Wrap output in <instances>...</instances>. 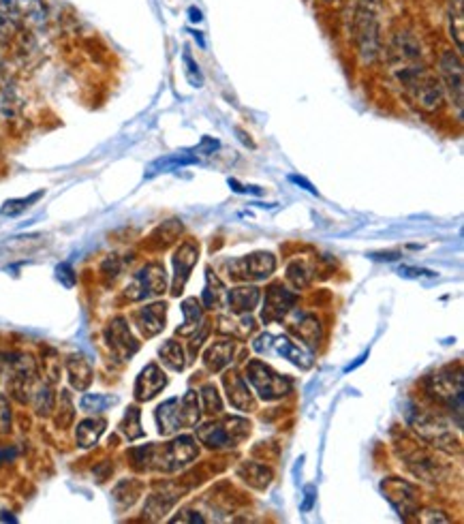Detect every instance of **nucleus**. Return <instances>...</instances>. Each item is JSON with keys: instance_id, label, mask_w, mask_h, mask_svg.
Masks as SVG:
<instances>
[{"instance_id": "4be33fe9", "label": "nucleus", "mask_w": 464, "mask_h": 524, "mask_svg": "<svg viewBox=\"0 0 464 524\" xmlns=\"http://www.w3.org/2000/svg\"><path fill=\"white\" fill-rule=\"evenodd\" d=\"M225 390H227V396L231 400V404L240 411H248L252 407V400H250V392H248V385L246 381L236 375V373H229L225 377Z\"/></svg>"}, {"instance_id": "c03bdc74", "label": "nucleus", "mask_w": 464, "mask_h": 524, "mask_svg": "<svg viewBox=\"0 0 464 524\" xmlns=\"http://www.w3.org/2000/svg\"><path fill=\"white\" fill-rule=\"evenodd\" d=\"M289 180H291L293 184H297V186H304V188H306L308 193H311V195H317V188H315L311 182H308L304 176H295V174H291V176H289Z\"/></svg>"}, {"instance_id": "de8ad7c7", "label": "nucleus", "mask_w": 464, "mask_h": 524, "mask_svg": "<svg viewBox=\"0 0 464 524\" xmlns=\"http://www.w3.org/2000/svg\"><path fill=\"white\" fill-rule=\"evenodd\" d=\"M321 5H334V3H338V0H319Z\"/></svg>"}, {"instance_id": "79ce46f5", "label": "nucleus", "mask_w": 464, "mask_h": 524, "mask_svg": "<svg viewBox=\"0 0 464 524\" xmlns=\"http://www.w3.org/2000/svg\"><path fill=\"white\" fill-rule=\"evenodd\" d=\"M400 276H406V279H420V276H434V272L422 270V268H408V266H402V268H400Z\"/></svg>"}, {"instance_id": "2eb2a0df", "label": "nucleus", "mask_w": 464, "mask_h": 524, "mask_svg": "<svg viewBox=\"0 0 464 524\" xmlns=\"http://www.w3.org/2000/svg\"><path fill=\"white\" fill-rule=\"evenodd\" d=\"M167 385V377L165 373L159 369L157 364H148L146 369L139 373L137 381H135V398L146 402L152 400L157 394H161Z\"/></svg>"}, {"instance_id": "6ab92c4d", "label": "nucleus", "mask_w": 464, "mask_h": 524, "mask_svg": "<svg viewBox=\"0 0 464 524\" xmlns=\"http://www.w3.org/2000/svg\"><path fill=\"white\" fill-rule=\"evenodd\" d=\"M447 28L460 54L464 49V0H449L447 3Z\"/></svg>"}, {"instance_id": "2f4dec72", "label": "nucleus", "mask_w": 464, "mask_h": 524, "mask_svg": "<svg viewBox=\"0 0 464 524\" xmlns=\"http://www.w3.org/2000/svg\"><path fill=\"white\" fill-rule=\"evenodd\" d=\"M116 402L118 400L114 396H108V394H84L79 407L86 413H103V411H108L110 407H114Z\"/></svg>"}, {"instance_id": "7c9ffc66", "label": "nucleus", "mask_w": 464, "mask_h": 524, "mask_svg": "<svg viewBox=\"0 0 464 524\" xmlns=\"http://www.w3.org/2000/svg\"><path fill=\"white\" fill-rule=\"evenodd\" d=\"M139 409L137 407H129L127 413H124V419L120 422V433L129 439V441H135L139 437H143V430H141V419H139Z\"/></svg>"}, {"instance_id": "f704fd0d", "label": "nucleus", "mask_w": 464, "mask_h": 524, "mask_svg": "<svg viewBox=\"0 0 464 524\" xmlns=\"http://www.w3.org/2000/svg\"><path fill=\"white\" fill-rule=\"evenodd\" d=\"M287 274L295 287H304V285H308V281H311V276H313V268H308L306 261H293L287 270Z\"/></svg>"}, {"instance_id": "58836bf2", "label": "nucleus", "mask_w": 464, "mask_h": 524, "mask_svg": "<svg viewBox=\"0 0 464 524\" xmlns=\"http://www.w3.org/2000/svg\"><path fill=\"white\" fill-rule=\"evenodd\" d=\"M60 413H63L65 417L58 422V426H69V424L73 422V415H75L69 392H63V394H60Z\"/></svg>"}, {"instance_id": "a19ab883", "label": "nucleus", "mask_w": 464, "mask_h": 524, "mask_svg": "<svg viewBox=\"0 0 464 524\" xmlns=\"http://www.w3.org/2000/svg\"><path fill=\"white\" fill-rule=\"evenodd\" d=\"M56 274H58V279L63 281L65 287H73L75 285V274H73V268L69 264H60L56 268Z\"/></svg>"}, {"instance_id": "20e7f679", "label": "nucleus", "mask_w": 464, "mask_h": 524, "mask_svg": "<svg viewBox=\"0 0 464 524\" xmlns=\"http://www.w3.org/2000/svg\"><path fill=\"white\" fill-rule=\"evenodd\" d=\"M408 422L428 445H432L437 449H445V452H458L460 449V441L453 437L449 426L443 422L439 415H432V413H426V411H415V413L408 415Z\"/></svg>"}, {"instance_id": "aec40b11", "label": "nucleus", "mask_w": 464, "mask_h": 524, "mask_svg": "<svg viewBox=\"0 0 464 524\" xmlns=\"http://www.w3.org/2000/svg\"><path fill=\"white\" fill-rule=\"evenodd\" d=\"M67 373L71 385L79 392L88 390V385L92 383V366L84 355H71L67 359Z\"/></svg>"}, {"instance_id": "a211bd4d", "label": "nucleus", "mask_w": 464, "mask_h": 524, "mask_svg": "<svg viewBox=\"0 0 464 524\" xmlns=\"http://www.w3.org/2000/svg\"><path fill=\"white\" fill-rule=\"evenodd\" d=\"M270 351H276L285 359L299 366V369H311V366H313V355L308 353L304 347H299L297 343L289 340L287 336H272V349Z\"/></svg>"}, {"instance_id": "4468645a", "label": "nucleus", "mask_w": 464, "mask_h": 524, "mask_svg": "<svg viewBox=\"0 0 464 524\" xmlns=\"http://www.w3.org/2000/svg\"><path fill=\"white\" fill-rule=\"evenodd\" d=\"M197 257H199V244L193 240L182 242L176 253H174V293H180V289L184 287L188 274L193 272L195 264H197Z\"/></svg>"}, {"instance_id": "ddd939ff", "label": "nucleus", "mask_w": 464, "mask_h": 524, "mask_svg": "<svg viewBox=\"0 0 464 524\" xmlns=\"http://www.w3.org/2000/svg\"><path fill=\"white\" fill-rule=\"evenodd\" d=\"M233 272L242 279H250V281H262V279H268L274 268H276V259L272 253H266V250H259V253H252V255H246L238 261H233Z\"/></svg>"}, {"instance_id": "39448f33", "label": "nucleus", "mask_w": 464, "mask_h": 524, "mask_svg": "<svg viewBox=\"0 0 464 524\" xmlns=\"http://www.w3.org/2000/svg\"><path fill=\"white\" fill-rule=\"evenodd\" d=\"M246 379L264 400H276V398H283L291 392V381L287 377L278 375L274 369H270V366L264 364L262 359H252L248 364Z\"/></svg>"}, {"instance_id": "ea45409f", "label": "nucleus", "mask_w": 464, "mask_h": 524, "mask_svg": "<svg viewBox=\"0 0 464 524\" xmlns=\"http://www.w3.org/2000/svg\"><path fill=\"white\" fill-rule=\"evenodd\" d=\"M11 426V407H9V400L0 394V430H9Z\"/></svg>"}, {"instance_id": "f3484780", "label": "nucleus", "mask_w": 464, "mask_h": 524, "mask_svg": "<svg viewBox=\"0 0 464 524\" xmlns=\"http://www.w3.org/2000/svg\"><path fill=\"white\" fill-rule=\"evenodd\" d=\"M295 295L287 291L283 285H272L266 293V308H264V321H278L293 308Z\"/></svg>"}, {"instance_id": "9d476101", "label": "nucleus", "mask_w": 464, "mask_h": 524, "mask_svg": "<svg viewBox=\"0 0 464 524\" xmlns=\"http://www.w3.org/2000/svg\"><path fill=\"white\" fill-rule=\"evenodd\" d=\"M0 15L22 26H41L47 20V7L43 0H0Z\"/></svg>"}, {"instance_id": "49530a36", "label": "nucleus", "mask_w": 464, "mask_h": 524, "mask_svg": "<svg viewBox=\"0 0 464 524\" xmlns=\"http://www.w3.org/2000/svg\"><path fill=\"white\" fill-rule=\"evenodd\" d=\"M3 375H5V355L0 353V377H3Z\"/></svg>"}, {"instance_id": "6e6552de", "label": "nucleus", "mask_w": 464, "mask_h": 524, "mask_svg": "<svg viewBox=\"0 0 464 524\" xmlns=\"http://www.w3.org/2000/svg\"><path fill=\"white\" fill-rule=\"evenodd\" d=\"M167 287V274H165V268L161 264H148L143 266L135 276L133 281L129 283L127 287V298L129 300H146V298H152V295H159L163 293Z\"/></svg>"}, {"instance_id": "a18cd8bd", "label": "nucleus", "mask_w": 464, "mask_h": 524, "mask_svg": "<svg viewBox=\"0 0 464 524\" xmlns=\"http://www.w3.org/2000/svg\"><path fill=\"white\" fill-rule=\"evenodd\" d=\"M188 15H191L188 20H191L193 24H195V22L199 24V22L203 20V15H201V11H199V9H195V7H191V9H188Z\"/></svg>"}, {"instance_id": "b1692460", "label": "nucleus", "mask_w": 464, "mask_h": 524, "mask_svg": "<svg viewBox=\"0 0 464 524\" xmlns=\"http://www.w3.org/2000/svg\"><path fill=\"white\" fill-rule=\"evenodd\" d=\"M231 357H233V343L231 340H221V343H214L208 351H205L203 362H205V366H208L210 371L219 373L231 362Z\"/></svg>"}, {"instance_id": "9b49d317", "label": "nucleus", "mask_w": 464, "mask_h": 524, "mask_svg": "<svg viewBox=\"0 0 464 524\" xmlns=\"http://www.w3.org/2000/svg\"><path fill=\"white\" fill-rule=\"evenodd\" d=\"M105 343H108L110 351L120 362L131 359L137 353V349H139V343L131 334V328H129V324H127L124 317H116V319L110 321V326L105 330Z\"/></svg>"}, {"instance_id": "4c0bfd02", "label": "nucleus", "mask_w": 464, "mask_h": 524, "mask_svg": "<svg viewBox=\"0 0 464 524\" xmlns=\"http://www.w3.org/2000/svg\"><path fill=\"white\" fill-rule=\"evenodd\" d=\"M182 60H184V67H186V79L193 84V88H201L203 86V75H201V71H199V65L191 58V54L188 51H184V56H182Z\"/></svg>"}, {"instance_id": "c756f323", "label": "nucleus", "mask_w": 464, "mask_h": 524, "mask_svg": "<svg viewBox=\"0 0 464 524\" xmlns=\"http://www.w3.org/2000/svg\"><path fill=\"white\" fill-rule=\"evenodd\" d=\"M30 400H32L39 415H47L51 409H54V390H51V383H41L39 381V385L34 388Z\"/></svg>"}, {"instance_id": "dca6fc26", "label": "nucleus", "mask_w": 464, "mask_h": 524, "mask_svg": "<svg viewBox=\"0 0 464 524\" xmlns=\"http://www.w3.org/2000/svg\"><path fill=\"white\" fill-rule=\"evenodd\" d=\"M165 314H167L165 304H150L139 308L135 312V326L141 332V336L146 338L157 336L165 328Z\"/></svg>"}, {"instance_id": "cd10ccee", "label": "nucleus", "mask_w": 464, "mask_h": 524, "mask_svg": "<svg viewBox=\"0 0 464 524\" xmlns=\"http://www.w3.org/2000/svg\"><path fill=\"white\" fill-rule=\"evenodd\" d=\"M159 355H161V359H163V364L167 366V369H172L176 373H180L184 369V364H186L184 362V351H182V347L176 340H167L159 349Z\"/></svg>"}, {"instance_id": "473e14b6", "label": "nucleus", "mask_w": 464, "mask_h": 524, "mask_svg": "<svg viewBox=\"0 0 464 524\" xmlns=\"http://www.w3.org/2000/svg\"><path fill=\"white\" fill-rule=\"evenodd\" d=\"M293 330H295V334L304 340V343H308V345H319L317 340H319V321L315 319V317H308V314H304V317L293 326Z\"/></svg>"}, {"instance_id": "f03ea898", "label": "nucleus", "mask_w": 464, "mask_h": 524, "mask_svg": "<svg viewBox=\"0 0 464 524\" xmlns=\"http://www.w3.org/2000/svg\"><path fill=\"white\" fill-rule=\"evenodd\" d=\"M199 398L195 392H186L182 398H169L163 404H159L157 424L161 435H174L182 428H193L199 422Z\"/></svg>"}, {"instance_id": "393cba45", "label": "nucleus", "mask_w": 464, "mask_h": 524, "mask_svg": "<svg viewBox=\"0 0 464 524\" xmlns=\"http://www.w3.org/2000/svg\"><path fill=\"white\" fill-rule=\"evenodd\" d=\"M193 163H197V154L195 156H191V154H167V156H163V159L154 161L148 167L146 176H157V174L174 172V170H180V167H186V165H193Z\"/></svg>"}, {"instance_id": "a878e982", "label": "nucleus", "mask_w": 464, "mask_h": 524, "mask_svg": "<svg viewBox=\"0 0 464 524\" xmlns=\"http://www.w3.org/2000/svg\"><path fill=\"white\" fill-rule=\"evenodd\" d=\"M223 302H227V291L223 283L208 270V283H205V289H203V304L208 308H219L223 306Z\"/></svg>"}, {"instance_id": "412c9836", "label": "nucleus", "mask_w": 464, "mask_h": 524, "mask_svg": "<svg viewBox=\"0 0 464 524\" xmlns=\"http://www.w3.org/2000/svg\"><path fill=\"white\" fill-rule=\"evenodd\" d=\"M108 428V422L101 417H88L84 419V422L77 424V430H75V441L79 447L88 449L92 445H96V441L101 439V435L105 433Z\"/></svg>"}, {"instance_id": "1a4fd4ad", "label": "nucleus", "mask_w": 464, "mask_h": 524, "mask_svg": "<svg viewBox=\"0 0 464 524\" xmlns=\"http://www.w3.org/2000/svg\"><path fill=\"white\" fill-rule=\"evenodd\" d=\"M428 394L449 409H456L460 415L462 411V377L460 373H453V369H445L428 379Z\"/></svg>"}, {"instance_id": "5701e85b", "label": "nucleus", "mask_w": 464, "mask_h": 524, "mask_svg": "<svg viewBox=\"0 0 464 524\" xmlns=\"http://www.w3.org/2000/svg\"><path fill=\"white\" fill-rule=\"evenodd\" d=\"M259 298H262V293L257 287H240V289H231L227 293V302L236 314L250 312L257 304H259Z\"/></svg>"}, {"instance_id": "e433bc0d", "label": "nucleus", "mask_w": 464, "mask_h": 524, "mask_svg": "<svg viewBox=\"0 0 464 524\" xmlns=\"http://www.w3.org/2000/svg\"><path fill=\"white\" fill-rule=\"evenodd\" d=\"M201 400H203V409L208 411V413H221L223 402H221V396H219V392H217L214 385L208 383V385L201 388Z\"/></svg>"}, {"instance_id": "423d86ee", "label": "nucleus", "mask_w": 464, "mask_h": 524, "mask_svg": "<svg viewBox=\"0 0 464 524\" xmlns=\"http://www.w3.org/2000/svg\"><path fill=\"white\" fill-rule=\"evenodd\" d=\"M250 433V426L244 419H223V422H210L201 428H197V437L203 445L212 449L233 447L238 441H242Z\"/></svg>"}, {"instance_id": "0eeeda50", "label": "nucleus", "mask_w": 464, "mask_h": 524, "mask_svg": "<svg viewBox=\"0 0 464 524\" xmlns=\"http://www.w3.org/2000/svg\"><path fill=\"white\" fill-rule=\"evenodd\" d=\"M439 79L443 84L445 96H449L451 105H456L458 118H462V60L460 54H453V49H445L439 58Z\"/></svg>"}, {"instance_id": "f257e3e1", "label": "nucleus", "mask_w": 464, "mask_h": 524, "mask_svg": "<svg viewBox=\"0 0 464 524\" xmlns=\"http://www.w3.org/2000/svg\"><path fill=\"white\" fill-rule=\"evenodd\" d=\"M383 0H357L351 18L355 54L364 65L377 63L383 49Z\"/></svg>"}, {"instance_id": "f8f14e48", "label": "nucleus", "mask_w": 464, "mask_h": 524, "mask_svg": "<svg viewBox=\"0 0 464 524\" xmlns=\"http://www.w3.org/2000/svg\"><path fill=\"white\" fill-rule=\"evenodd\" d=\"M381 488H383L387 501L398 509L400 516L406 518V516H411V513H415V511H418L420 501H418V488H415L413 484L402 482V480H396V478H387V480L381 484Z\"/></svg>"}, {"instance_id": "c85d7f7f", "label": "nucleus", "mask_w": 464, "mask_h": 524, "mask_svg": "<svg viewBox=\"0 0 464 524\" xmlns=\"http://www.w3.org/2000/svg\"><path fill=\"white\" fill-rule=\"evenodd\" d=\"M182 314H184V328H180L178 330V334H191L195 328H199L197 324H201L203 319H201V306H199V302L195 300V298H188V300H184V304H182Z\"/></svg>"}, {"instance_id": "7ed1b4c3", "label": "nucleus", "mask_w": 464, "mask_h": 524, "mask_svg": "<svg viewBox=\"0 0 464 524\" xmlns=\"http://www.w3.org/2000/svg\"><path fill=\"white\" fill-rule=\"evenodd\" d=\"M400 88L404 90L406 98L424 114H437L445 103L443 84L428 67L418 75H413L408 82H404Z\"/></svg>"}, {"instance_id": "c9c22d12", "label": "nucleus", "mask_w": 464, "mask_h": 524, "mask_svg": "<svg viewBox=\"0 0 464 524\" xmlns=\"http://www.w3.org/2000/svg\"><path fill=\"white\" fill-rule=\"evenodd\" d=\"M22 30V24L0 15V45H11Z\"/></svg>"}, {"instance_id": "72a5a7b5", "label": "nucleus", "mask_w": 464, "mask_h": 524, "mask_svg": "<svg viewBox=\"0 0 464 524\" xmlns=\"http://www.w3.org/2000/svg\"><path fill=\"white\" fill-rule=\"evenodd\" d=\"M242 478H246V482H250L257 488H266L270 484V471L262 464H246L244 468H240Z\"/></svg>"}, {"instance_id": "bb28decb", "label": "nucleus", "mask_w": 464, "mask_h": 524, "mask_svg": "<svg viewBox=\"0 0 464 524\" xmlns=\"http://www.w3.org/2000/svg\"><path fill=\"white\" fill-rule=\"evenodd\" d=\"M43 195H45V191H37V193H32L28 197H22V199H7L3 203V207H0V215H3V217H11V219L13 217H20V215L26 212V210L32 203H37Z\"/></svg>"}, {"instance_id": "37998d69", "label": "nucleus", "mask_w": 464, "mask_h": 524, "mask_svg": "<svg viewBox=\"0 0 464 524\" xmlns=\"http://www.w3.org/2000/svg\"><path fill=\"white\" fill-rule=\"evenodd\" d=\"M18 458V447L13 445H0V464H9Z\"/></svg>"}]
</instances>
